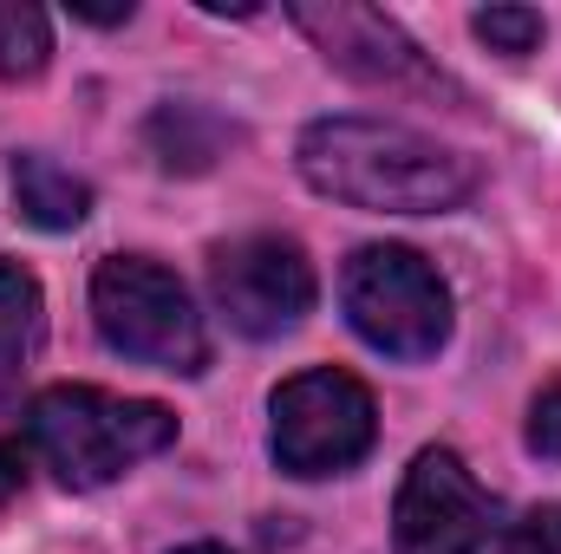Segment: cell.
<instances>
[{
  "label": "cell",
  "instance_id": "16",
  "mask_svg": "<svg viewBox=\"0 0 561 554\" xmlns=\"http://www.w3.org/2000/svg\"><path fill=\"white\" fill-rule=\"evenodd\" d=\"M26 483V443L20 437H0V503Z\"/></svg>",
  "mask_w": 561,
  "mask_h": 554
},
{
  "label": "cell",
  "instance_id": "13",
  "mask_svg": "<svg viewBox=\"0 0 561 554\" xmlns=\"http://www.w3.org/2000/svg\"><path fill=\"white\" fill-rule=\"evenodd\" d=\"M470 26H477V39H490L496 53H536V39H542V13H536V7H483Z\"/></svg>",
  "mask_w": 561,
  "mask_h": 554
},
{
  "label": "cell",
  "instance_id": "18",
  "mask_svg": "<svg viewBox=\"0 0 561 554\" xmlns=\"http://www.w3.org/2000/svg\"><path fill=\"white\" fill-rule=\"evenodd\" d=\"M176 554H229V549H216V542H190V549H176Z\"/></svg>",
  "mask_w": 561,
  "mask_h": 554
},
{
  "label": "cell",
  "instance_id": "2",
  "mask_svg": "<svg viewBox=\"0 0 561 554\" xmlns=\"http://www.w3.org/2000/svg\"><path fill=\"white\" fill-rule=\"evenodd\" d=\"M170 443H176V417L150 399H118L99 385H46L26 405V450L66 489H105Z\"/></svg>",
  "mask_w": 561,
  "mask_h": 554
},
{
  "label": "cell",
  "instance_id": "7",
  "mask_svg": "<svg viewBox=\"0 0 561 554\" xmlns=\"http://www.w3.org/2000/svg\"><path fill=\"white\" fill-rule=\"evenodd\" d=\"M392 542L399 554H477L490 542V496L477 489L457 450L431 443L412 457L392 509Z\"/></svg>",
  "mask_w": 561,
  "mask_h": 554
},
{
  "label": "cell",
  "instance_id": "15",
  "mask_svg": "<svg viewBox=\"0 0 561 554\" xmlns=\"http://www.w3.org/2000/svg\"><path fill=\"white\" fill-rule=\"evenodd\" d=\"M529 450L536 457H561V379L542 385L536 405H529Z\"/></svg>",
  "mask_w": 561,
  "mask_h": 554
},
{
  "label": "cell",
  "instance_id": "5",
  "mask_svg": "<svg viewBox=\"0 0 561 554\" xmlns=\"http://www.w3.org/2000/svg\"><path fill=\"white\" fill-rule=\"evenodd\" d=\"M379 437V412H373V392L340 372V366H313V372H294L275 392V463L287 476H340L353 470Z\"/></svg>",
  "mask_w": 561,
  "mask_h": 554
},
{
  "label": "cell",
  "instance_id": "1",
  "mask_svg": "<svg viewBox=\"0 0 561 554\" xmlns=\"http://www.w3.org/2000/svg\"><path fill=\"white\" fill-rule=\"evenodd\" d=\"M294 163L320 196L379 216H444L463 209L483 183L463 150H444L437 138L386 118H320L300 131Z\"/></svg>",
  "mask_w": 561,
  "mask_h": 554
},
{
  "label": "cell",
  "instance_id": "6",
  "mask_svg": "<svg viewBox=\"0 0 561 554\" xmlns=\"http://www.w3.org/2000/svg\"><path fill=\"white\" fill-rule=\"evenodd\" d=\"M209 293L242 339H280L313 313V262L287 235H242L216 249Z\"/></svg>",
  "mask_w": 561,
  "mask_h": 554
},
{
  "label": "cell",
  "instance_id": "17",
  "mask_svg": "<svg viewBox=\"0 0 561 554\" xmlns=\"http://www.w3.org/2000/svg\"><path fill=\"white\" fill-rule=\"evenodd\" d=\"M72 20H92V26H118V20H131V7H72Z\"/></svg>",
  "mask_w": 561,
  "mask_h": 554
},
{
  "label": "cell",
  "instance_id": "14",
  "mask_svg": "<svg viewBox=\"0 0 561 554\" xmlns=\"http://www.w3.org/2000/svg\"><path fill=\"white\" fill-rule=\"evenodd\" d=\"M496 554H561V503L529 509L523 522H510V535H503Z\"/></svg>",
  "mask_w": 561,
  "mask_h": 554
},
{
  "label": "cell",
  "instance_id": "4",
  "mask_svg": "<svg viewBox=\"0 0 561 554\" xmlns=\"http://www.w3.org/2000/svg\"><path fill=\"white\" fill-rule=\"evenodd\" d=\"M340 300H346L353 333L386 359L419 366V359H437L450 339V287L419 249H399V242L359 249L346 262Z\"/></svg>",
  "mask_w": 561,
  "mask_h": 554
},
{
  "label": "cell",
  "instance_id": "8",
  "mask_svg": "<svg viewBox=\"0 0 561 554\" xmlns=\"http://www.w3.org/2000/svg\"><path fill=\"white\" fill-rule=\"evenodd\" d=\"M287 20L346 79H366V85H431V66L412 46V33L392 13H379V7H359V0H294Z\"/></svg>",
  "mask_w": 561,
  "mask_h": 554
},
{
  "label": "cell",
  "instance_id": "11",
  "mask_svg": "<svg viewBox=\"0 0 561 554\" xmlns=\"http://www.w3.org/2000/svg\"><path fill=\"white\" fill-rule=\"evenodd\" d=\"M46 333V293L20 262H0V366H20L39 353Z\"/></svg>",
  "mask_w": 561,
  "mask_h": 554
},
{
  "label": "cell",
  "instance_id": "3",
  "mask_svg": "<svg viewBox=\"0 0 561 554\" xmlns=\"http://www.w3.org/2000/svg\"><path fill=\"white\" fill-rule=\"evenodd\" d=\"M92 320H99V339L138 366L157 372H183L196 379L209 366V333H203V313L190 307L183 280L170 268H157L150 255H112L99 262L92 275Z\"/></svg>",
  "mask_w": 561,
  "mask_h": 554
},
{
  "label": "cell",
  "instance_id": "10",
  "mask_svg": "<svg viewBox=\"0 0 561 554\" xmlns=\"http://www.w3.org/2000/svg\"><path fill=\"white\" fill-rule=\"evenodd\" d=\"M229 143H236V125H222L209 105H163V112L150 118V150H157V163H163V170H183V176L209 170Z\"/></svg>",
  "mask_w": 561,
  "mask_h": 554
},
{
  "label": "cell",
  "instance_id": "12",
  "mask_svg": "<svg viewBox=\"0 0 561 554\" xmlns=\"http://www.w3.org/2000/svg\"><path fill=\"white\" fill-rule=\"evenodd\" d=\"M53 59V26L33 0H0V79H39Z\"/></svg>",
  "mask_w": 561,
  "mask_h": 554
},
{
  "label": "cell",
  "instance_id": "9",
  "mask_svg": "<svg viewBox=\"0 0 561 554\" xmlns=\"http://www.w3.org/2000/svg\"><path fill=\"white\" fill-rule=\"evenodd\" d=\"M13 203H20V216L33 222V229H79L85 216H92V189L72 176V170H59L53 157H39V150H20L13 157Z\"/></svg>",
  "mask_w": 561,
  "mask_h": 554
}]
</instances>
